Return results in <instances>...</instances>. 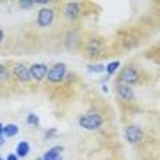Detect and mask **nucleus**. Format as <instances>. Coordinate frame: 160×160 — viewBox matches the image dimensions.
<instances>
[{"mask_svg":"<svg viewBox=\"0 0 160 160\" xmlns=\"http://www.w3.org/2000/svg\"><path fill=\"white\" fill-rule=\"evenodd\" d=\"M2 146H4V137L0 139V148H2Z\"/></svg>","mask_w":160,"mask_h":160,"instance_id":"23","label":"nucleus"},{"mask_svg":"<svg viewBox=\"0 0 160 160\" xmlns=\"http://www.w3.org/2000/svg\"><path fill=\"white\" fill-rule=\"evenodd\" d=\"M142 130H141V126L137 125H128L125 128V139L128 141L130 144H137L142 141Z\"/></svg>","mask_w":160,"mask_h":160,"instance_id":"5","label":"nucleus"},{"mask_svg":"<svg viewBox=\"0 0 160 160\" xmlns=\"http://www.w3.org/2000/svg\"><path fill=\"white\" fill-rule=\"evenodd\" d=\"M55 133H57V128H50V130H46L45 139H52V137H55Z\"/></svg>","mask_w":160,"mask_h":160,"instance_id":"19","label":"nucleus"},{"mask_svg":"<svg viewBox=\"0 0 160 160\" xmlns=\"http://www.w3.org/2000/svg\"><path fill=\"white\" fill-rule=\"evenodd\" d=\"M4 137V125H2V123H0V139Z\"/></svg>","mask_w":160,"mask_h":160,"instance_id":"21","label":"nucleus"},{"mask_svg":"<svg viewBox=\"0 0 160 160\" xmlns=\"http://www.w3.org/2000/svg\"><path fill=\"white\" fill-rule=\"evenodd\" d=\"M0 160H6V158H2V157H0Z\"/></svg>","mask_w":160,"mask_h":160,"instance_id":"24","label":"nucleus"},{"mask_svg":"<svg viewBox=\"0 0 160 160\" xmlns=\"http://www.w3.org/2000/svg\"><path fill=\"white\" fill-rule=\"evenodd\" d=\"M62 14L66 22H75L80 14V6L77 2H68L66 6L62 7Z\"/></svg>","mask_w":160,"mask_h":160,"instance_id":"9","label":"nucleus"},{"mask_svg":"<svg viewBox=\"0 0 160 160\" xmlns=\"http://www.w3.org/2000/svg\"><path fill=\"white\" fill-rule=\"evenodd\" d=\"M61 153H62V148L61 146H53L43 155V160H61Z\"/></svg>","mask_w":160,"mask_h":160,"instance_id":"12","label":"nucleus"},{"mask_svg":"<svg viewBox=\"0 0 160 160\" xmlns=\"http://www.w3.org/2000/svg\"><path fill=\"white\" fill-rule=\"evenodd\" d=\"M2 41H4V30L0 29V45H2Z\"/></svg>","mask_w":160,"mask_h":160,"instance_id":"22","label":"nucleus"},{"mask_svg":"<svg viewBox=\"0 0 160 160\" xmlns=\"http://www.w3.org/2000/svg\"><path fill=\"white\" fill-rule=\"evenodd\" d=\"M139 78H141V75H139V71L133 68V66H126V68L119 73V84L132 86V84L139 82Z\"/></svg>","mask_w":160,"mask_h":160,"instance_id":"3","label":"nucleus"},{"mask_svg":"<svg viewBox=\"0 0 160 160\" xmlns=\"http://www.w3.org/2000/svg\"><path fill=\"white\" fill-rule=\"evenodd\" d=\"M12 75H14V78L18 80V82H30V69L27 64L23 62H16L14 66H12Z\"/></svg>","mask_w":160,"mask_h":160,"instance_id":"6","label":"nucleus"},{"mask_svg":"<svg viewBox=\"0 0 160 160\" xmlns=\"http://www.w3.org/2000/svg\"><path fill=\"white\" fill-rule=\"evenodd\" d=\"M116 91H118V94H119L121 100H125V102H132V100L135 98V94H133V89H132L130 86H126V84H118Z\"/></svg>","mask_w":160,"mask_h":160,"instance_id":"10","label":"nucleus"},{"mask_svg":"<svg viewBox=\"0 0 160 160\" xmlns=\"http://www.w3.org/2000/svg\"><path fill=\"white\" fill-rule=\"evenodd\" d=\"M16 157L18 158H23V157H27V155L30 153V144H29V141H20L18 142V146H16Z\"/></svg>","mask_w":160,"mask_h":160,"instance_id":"11","label":"nucleus"},{"mask_svg":"<svg viewBox=\"0 0 160 160\" xmlns=\"http://www.w3.org/2000/svg\"><path fill=\"white\" fill-rule=\"evenodd\" d=\"M55 20V11L50 9V7H41L39 12H38V25L39 27H50Z\"/></svg>","mask_w":160,"mask_h":160,"instance_id":"4","label":"nucleus"},{"mask_svg":"<svg viewBox=\"0 0 160 160\" xmlns=\"http://www.w3.org/2000/svg\"><path fill=\"white\" fill-rule=\"evenodd\" d=\"M103 48V43L100 38H89L86 43V53L89 55V57H96V55H100V52H102Z\"/></svg>","mask_w":160,"mask_h":160,"instance_id":"8","label":"nucleus"},{"mask_svg":"<svg viewBox=\"0 0 160 160\" xmlns=\"http://www.w3.org/2000/svg\"><path fill=\"white\" fill-rule=\"evenodd\" d=\"M86 71L87 73H103V71H105V64H89V66H87L86 68Z\"/></svg>","mask_w":160,"mask_h":160,"instance_id":"15","label":"nucleus"},{"mask_svg":"<svg viewBox=\"0 0 160 160\" xmlns=\"http://www.w3.org/2000/svg\"><path fill=\"white\" fill-rule=\"evenodd\" d=\"M18 132H20V128L14 123L4 125V137H14V135H18Z\"/></svg>","mask_w":160,"mask_h":160,"instance_id":"13","label":"nucleus"},{"mask_svg":"<svg viewBox=\"0 0 160 160\" xmlns=\"http://www.w3.org/2000/svg\"><path fill=\"white\" fill-rule=\"evenodd\" d=\"M30 78L36 80V82H41V80L46 78V75H48V66L45 62H36L30 66Z\"/></svg>","mask_w":160,"mask_h":160,"instance_id":"7","label":"nucleus"},{"mask_svg":"<svg viewBox=\"0 0 160 160\" xmlns=\"http://www.w3.org/2000/svg\"><path fill=\"white\" fill-rule=\"evenodd\" d=\"M78 125L82 126L84 130H98V128L103 125V116L96 114V112H89V114L80 118Z\"/></svg>","mask_w":160,"mask_h":160,"instance_id":"1","label":"nucleus"},{"mask_svg":"<svg viewBox=\"0 0 160 160\" xmlns=\"http://www.w3.org/2000/svg\"><path fill=\"white\" fill-rule=\"evenodd\" d=\"M32 6H34V0H22L20 2V7L22 9H30Z\"/></svg>","mask_w":160,"mask_h":160,"instance_id":"18","label":"nucleus"},{"mask_svg":"<svg viewBox=\"0 0 160 160\" xmlns=\"http://www.w3.org/2000/svg\"><path fill=\"white\" fill-rule=\"evenodd\" d=\"M6 160H20V158L16 157V153H11V155H7V158H6Z\"/></svg>","mask_w":160,"mask_h":160,"instance_id":"20","label":"nucleus"},{"mask_svg":"<svg viewBox=\"0 0 160 160\" xmlns=\"http://www.w3.org/2000/svg\"><path fill=\"white\" fill-rule=\"evenodd\" d=\"M119 61H112V62H109L107 64V66H105V71H107V75H109V77H112V75L116 73V71H118V69H119Z\"/></svg>","mask_w":160,"mask_h":160,"instance_id":"14","label":"nucleus"},{"mask_svg":"<svg viewBox=\"0 0 160 160\" xmlns=\"http://www.w3.org/2000/svg\"><path fill=\"white\" fill-rule=\"evenodd\" d=\"M27 125H30V126H39V118L36 114H29L27 116Z\"/></svg>","mask_w":160,"mask_h":160,"instance_id":"17","label":"nucleus"},{"mask_svg":"<svg viewBox=\"0 0 160 160\" xmlns=\"http://www.w3.org/2000/svg\"><path fill=\"white\" fill-rule=\"evenodd\" d=\"M64 77H66V64L64 62H57V64H53L52 68H48L46 80H48L50 84H59V82H62Z\"/></svg>","mask_w":160,"mask_h":160,"instance_id":"2","label":"nucleus"},{"mask_svg":"<svg viewBox=\"0 0 160 160\" xmlns=\"http://www.w3.org/2000/svg\"><path fill=\"white\" fill-rule=\"evenodd\" d=\"M7 80H9V71L6 64H0V82H7Z\"/></svg>","mask_w":160,"mask_h":160,"instance_id":"16","label":"nucleus"}]
</instances>
